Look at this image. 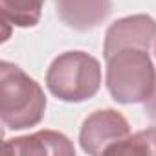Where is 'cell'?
Here are the masks:
<instances>
[{
  "label": "cell",
  "instance_id": "obj_1",
  "mask_svg": "<svg viewBox=\"0 0 156 156\" xmlns=\"http://www.w3.org/2000/svg\"><path fill=\"white\" fill-rule=\"evenodd\" d=\"M46 96L41 85L19 64L0 62V118L4 127L24 130L42 121Z\"/></svg>",
  "mask_w": 156,
  "mask_h": 156
},
{
  "label": "cell",
  "instance_id": "obj_2",
  "mask_svg": "<svg viewBox=\"0 0 156 156\" xmlns=\"http://www.w3.org/2000/svg\"><path fill=\"white\" fill-rule=\"evenodd\" d=\"M105 83L116 103H145L156 90V70L149 50L123 48L107 57Z\"/></svg>",
  "mask_w": 156,
  "mask_h": 156
},
{
  "label": "cell",
  "instance_id": "obj_3",
  "mask_svg": "<svg viewBox=\"0 0 156 156\" xmlns=\"http://www.w3.org/2000/svg\"><path fill=\"white\" fill-rule=\"evenodd\" d=\"M46 87L61 101H88L101 88V64L87 51H64L51 61Z\"/></svg>",
  "mask_w": 156,
  "mask_h": 156
},
{
  "label": "cell",
  "instance_id": "obj_4",
  "mask_svg": "<svg viewBox=\"0 0 156 156\" xmlns=\"http://www.w3.org/2000/svg\"><path fill=\"white\" fill-rule=\"evenodd\" d=\"M130 136V125L123 114L114 108L92 112L81 127L79 143L87 154H108L112 147Z\"/></svg>",
  "mask_w": 156,
  "mask_h": 156
},
{
  "label": "cell",
  "instance_id": "obj_5",
  "mask_svg": "<svg viewBox=\"0 0 156 156\" xmlns=\"http://www.w3.org/2000/svg\"><path fill=\"white\" fill-rule=\"evenodd\" d=\"M156 41V20L149 15H130L118 19L105 33V59L123 48L151 50Z\"/></svg>",
  "mask_w": 156,
  "mask_h": 156
},
{
  "label": "cell",
  "instance_id": "obj_6",
  "mask_svg": "<svg viewBox=\"0 0 156 156\" xmlns=\"http://www.w3.org/2000/svg\"><path fill=\"white\" fill-rule=\"evenodd\" d=\"M4 152L11 156H73V143L57 130H39L4 141Z\"/></svg>",
  "mask_w": 156,
  "mask_h": 156
},
{
  "label": "cell",
  "instance_id": "obj_7",
  "mask_svg": "<svg viewBox=\"0 0 156 156\" xmlns=\"http://www.w3.org/2000/svg\"><path fill=\"white\" fill-rule=\"evenodd\" d=\"M59 19L75 31H88L112 13V0H55Z\"/></svg>",
  "mask_w": 156,
  "mask_h": 156
},
{
  "label": "cell",
  "instance_id": "obj_8",
  "mask_svg": "<svg viewBox=\"0 0 156 156\" xmlns=\"http://www.w3.org/2000/svg\"><path fill=\"white\" fill-rule=\"evenodd\" d=\"M44 0H0L2 20L17 28H33L39 24Z\"/></svg>",
  "mask_w": 156,
  "mask_h": 156
},
{
  "label": "cell",
  "instance_id": "obj_9",
  "mask_svg": "<svg viewBox=\"0 0 156 156\" xmlns=\"http://www.w3.org/2000/svg\"><path fill=\"white\" fill-rule=\"evenodd\" d=\"M108 154H152L156 156V127L130 134L121 143L112 147Z\"/></svg>",
  "mask_w": 156,
  "mask_h": 156
},
{
  "label": "cell",
  "instance_id": "obj_10",
  "mask_svg": "<svg viewBox=\"0 0 156 156\" xmlns=\"http://www.w3.org/2000/svg\"><path fill=\"white\" fill-rule=\"evenodd\" d=\"M145 114H147L152 121H156V90H154L152 96L145 101Z\"/></svg>",
  "mask_w": 156,
  "mask_h": 156
},
{
  "label": "cell",
  "instance_id": "obj_11",
  "mask_svg": "<svg viewBox=\"0 0 156 156\" xmlns=\"http://www.w3.org/2000/svg\"><path fill=\"white\" fill-rule=\"evenodd\" d=\"M154 55H156V41H154Z\"/></svg>",
  "mask_w": 156,
  "mask_h": 156
}]
</instances>
